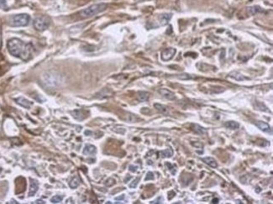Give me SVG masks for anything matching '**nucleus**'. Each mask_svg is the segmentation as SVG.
<instances>
[{
    "label": "nucleus",
    "instance_id": "1",
    "mask_svg": "<svg viewBox=\"0 0 273 204\" xmlns=\"http://www.w3.org/2000/svg\"><path fill=\"white\" fill-rule=\"evenodd\" d=\"M8 50L12 56L27 61L33 52V45L25 43L19 39L13 38L8 42Z\"/></svg>",
    "mask_w": 273,
    "mask_h": 204
},
{
    "label": "nucleus",
    "instance_id": "2",
    "mask_svg": "<svg viewBox=\"0 0 273 204\" xmlns=\"http://www.w3.org/2000/svg\"><path fill=\"white\" fill-rule=\"evenodd\" d=\"M108 8V5L106 4H93L92 6H89L88 8H86L84 9H82V11L79 12V15L81 16L82 19H87L90 17L95 16L97 14H99L100 13L104 12L106 10V8Z\"/></svg>",
    "mask_w": 273,
    "mask_h": 204
},
{
    "label": "nucleus",
    "instance_id": "3",
    "mask_svg": "<svg viewBox=\"0 0 273 204\" xmlns=\"http://www.w3.org/2000/svg\"><path fill=\"white\" fill-rule=\"evenodd\" d=\"M30 21V17L29 14L26 13H20L16 14L12 18V25L13 26H26L29 25Z\"/></svg>",
    "mask_w": 273,
    "mask_h": 204
},
{
    "label": "nucleus",
    "instance_id": "4",
    "mask_svg": "<svg viewBox=\"0 0 273 204\" xmlns=\"http://www.w3.org/2000/svg\"><path fill=\"white\" fill-rule=\"evenodd\" d=\"M50 20L45 16H38L34 20V27L38 31H44L48 28Z\"/></svg>",
    "mask_w": 273,
    "mask_h": 204
},
{
    "label": "nucleus",
    "instance_id": "5",
    "mask_svg": "<svg viewBox=\"0 0 273 204\" xmlns=\"http://www.w3.org/2000/svg\"><path fill=\"white\" fill-rule=\"evenodd\" d=\"M177 50L174 48H168L166 49L165 50H163V52L162 53V60L164 62H167L170 61L171 59L173 58V56H175Z\"/></svg>",
    "mask_w": 273,
    "mask_h": 204
},
{
    "label": "nucleus",
    "instance_id": "6",
    "mask_svg": "<svg viewBox=\"0 0 273 204\" xmlns=\"http://www.w3.org/2000/svg\"><path fill=\"white\" fill-rule=\"evenodd\" d=\"M255 124H256V126H257L260 130H262L263 132H266V133H268V134H270V135H272V130L271 126L267 124V123L263 122V121H257Z\"/></svg>",
    "mask_w": 273,
    "mask_h": 204
},
{
    "label": "nucleus",
    "instance_id": "7",
    "mask_svg": "<svg viewBox=\"0 0 273 204\" xmlns=\"http://www.w3.org/2000/svg\"><path fill=\"white\" fill-rule=\"evenodd\" d=\"M160 93L162 94V96L163 98H165L167 100H174L176 96H175V93H172V91L166 89V88H162L160 90Z\"/></svg>",
    "mask_w": 273,
    "mask_h": 204
},
{
    "label": "nucleus",
    "instance_id": "8",
    "mask_svg": "<svg viewBox=\"0 0 273 204\" xmlns=\"http://www.w3.org/2000/svg\"><path fill=\"white\" fill-rule=\"evenodd\" d=\"M15 101H16V103L19 104L20 106H22V107H24L25 108H30L32 105V103L30 102L29 100H27V99H25V98H22V97H20V98H18L15 99Z\"/></svg>",
    "mask_w": 273,
    "mask_h": 204
},
{
    "label": "nucleus",
    "instance_id": "9",
    "mask_svg": "<svg viewBox=\"0 0 273 204\" xmlns=\"http://www.w3.org/2000/svg\"><path fill=\"white\" fill-rule=\"evenodd\" d=\"M172 17V13H163L161 15L160 17V25L162 26H165L169 23V21L171 20Z\"/></svg>",
    "mask_w": 273,
    "mask_h": 204
},
{
    "label": "nucleus",
    "instance_id": "10",
    "mask_svg": "<svg viewBox=\"0 0 273 204\" xmlns=\"http://www.w3.org/2000/svg\"><path fill=\"white\" fill-rule=\"evenodd\" d=\"M38 188H39V185H38L37 181L35 180H30V188L29 191V196L30 197L34 196L38 191Z\"/></svg>",
    "mask_w": 273,
    "mask_h": 204
},
{
    "label": "nucleus",
    "instance_id": "11",
    "mask_svg": "<svg viewBox=\"0 0 273 204\" xmlns=\"http://www.w3.org/2000/svg\"><path fill=\"white\" fill-rule=\"evenodd\" d=\"M192 130H193L196 134H198V135H204V134L207 133L206 129H204V127H202L201 125H199V124H192Z\"/></svg>",
    "mask_w": 273,
    "mask_h": 204
},
{
    "label": "nucleus",
    "instance_id": "12",
    "mask_svg": "<svg viewBox=\"0 0 273 204\" xmlns=\"http://www.w3.org/2000/svg\"><path fill=\"white\" fill-rule=\"evenodd\" d=\"M204 162H205L207 165H208L209 166L213 167V168H217L218 167V163L217 161H215L213 157H204L202 159Z\"/></svg>",
    "mask_w": 273,
    "mask_h": 204
},
{
    "label": "nucleus",
    "instance_id": "13",
    "mask_svg": "<svg viewBox=\"0 0 273 204\" xmlns=\"http://www.w3.org/2000/svg\"><path fill=\"white\" fill-rule=\"evenodd\" d=\"M72 116L76 118V119H77V120H83L86 116H85V114H84V112L81 110V109H79V110H74V111L72 112Z\"/></svg>",
    "mask_w": 273,
    "mask_h": 204
},
{
    "label": "nucleus",
    "instance_id": "14",
    "mask_svg": "<svg viewBox=\"0 0 273 204\" xmlns=\"http://www.w3.org/2000/svg\"><path fill=\"white\" fill-rule=\"evenodd\" d=\"M154 107L160 113H162V114H164V115H168L169 114V109H168L167 107H166L165 105H162V104H160V103H155Z\"/></svg>",
    "mask_w": 273,
    "mask_h": 204
},
{
    "label": "nucleus",
    "instance_id": "15",
    "mask_svg": "<svg viewBox=\"0 0 273 204\" xmlns=\"http://www.w3.org/2000/svg\"><path fill=\"white\" fill-rule=\"evenodd\" d=\"M96 153V147L92 144H87L83 149L84 155H94Z\"/></svg>",
    "mask_w": 273,
    "mask_h": 204
},
{
    "label": "nucleus",
    "instance_id": "16",
    "mask_svg": "<svg viewBox=\"0 0 273 204\" xmlns=\"http://www.w3.org/2000/svg\"><path fill=\"white\" fill-rule=\"evenodd\" d=\"M225 127L226 128H228V129H230V130H238L239 128H240V124L238 123V122H235V121H227L225 124Z\"/></svg>",
    "mask_w": 273,
    "mask_h": 204
},
{
    "label": "nucleus",
    "instance_id": "17",
    "mask_svg": "<svg viewBox=\"0 0 273 204\" xmlns=\"http://www.w3.org/2000/svg\"><path fill=\"white\" fill-rule=\"evenodd\" d=\"M160 155H161L162 158H170L173 155V150L171 148L166 149L160 152Z\"/></svg>",
    "mask_w": 273,
    "mask_h": 204
},
{
    "label": "nucleus",
    "instance_id": "18",
    "mask_svg": "<svg viewBox=\"0 0 273 204\" xmlns=\"http://www.w3.org/2000/svg\"><path fill=\"white\" fill-rule=\"evenodd\" d=\"M230 76L233 77L234 79H235V80L237 81H243L247 79L245 76H244L240 74V73H239V72H235L230 73Z\"/></svg>",
    "mask_w": 273,
    "mask_h": 204
},
{
    "label": "nucleus",
    "instance_id": "19",
    "mask_svg": "<svg viewBox=\"0 0 273 204\" xmlns=\"http://www.w3.org/2000/svg\"><path fill=\"white\" fill-rule=\"evenodd\" d=\"M138 98L140 102H145L149 98V93L145 92H140L138 95Z\"/></svg>",
    "mask_w": 273,
    "mask_h": 204
},
{
    "label": "nucleus",
    "instance_id": "20",
    "mask_svg": "<svg viewBox=\"0 0 273 204\" xmlns=\"http://www.w3.org/2000/svg\"><path fill=\"white\" fill-rule=\"evenodd\" d=\"M249 11L250 13H251V14H257L258 13H261L263 10H262V8H260L259 6H252V7H250V8H249Z\"/></svg>",
    "mask_w": 273,
    "mask_h": 204
},
{
    "label": "nucleus",
    "instance_id": "21",
    "mask_svg": "<svg viewBox=\"0 0 273 204\" xmlns=\"http://www.w3.org/2000/svg\"><path fill=\"white\" fill-rule=\"evenodd\" d=\"M166 166H167L168 170L172 175H175L177 172V166H175L173 164L170 163V162H166Z\"/></svg>",
    "mask_w": 273,
    "mask_h": 204
},
{
    "label": "nucleus",
    "instance_id": "22",
    "mask_svg": "<svg viewBox=\"0 0 273 204\" xmlns=\"http://www.w3.org/2000/svg\"><path fill=\"white\" fill-rule=\"evenodd\" d=\"M256 109L258 110H261V111H265V112H269V109L267 108V107L265 104L261 103H256V105H255Z\"/></svg>",
    "mask_w": 273,
    "mask_h": 204
},
{
    "label": "nucleus",
    "instance_id": "23",
    "mask_svg": "<svg viewBox=\"0 0 273 204\" xmlns=\"http://www.w3.org/2000/svg\"><path fill=\"white\" fill-rule=\"evenodd\" d=\"M69 185H70V186L72 188H77L79 186V180H78V178L77 177H74L73 179L70 181Z\"/></svg>",
    "mask_w": 273,
    "mask_h": 204
},
{
    "label": "nucleus",
    "instance_id": "24",
    "mask_svg": "<svg viewBox=\"0 0 273 204\" xmlns=\"http://www.w3.org/2000/svg\"><path fill=\"white\" fill-rule=\"evenodd\" d=\"M62 199H63V198H62V196H54L53 198H51L50 202L53 203H58L62 202Z\"/></svg>",
    "mask_w": 273,
    "mask_h": 204
},
{
    "label": "nucleus",
    "instance_id": "25",
    "mask_svg": "<svg viewBox=\"0 0 273 204\" xmlns=\"http://www.w3.org/2000/svg\"><path fill=\"white\" fill-rule=\"evenodd\" d=\"M139 181H140V177H137V178H135V179L132 181V183L130 185V186L131 188H135V187H136L137 185H138Z\"/></svg>",
    "mask_w": 273,
    "mask_h": 204
},
{
    "label": "nucleus",
    "instance_id": "26",
    "mask_svg": "<svg viewBox=\"0 0 273 204\" xmlns=\"http://www.w3.org/2000/svg\"><path fill=\"white\" fill-rule=\"evenodd\" d=\"M154 179V174L152 172H148L146 174V176H145V181H149V180H153Z\"/></svg>",
    "mask_w": 273,
    "mask_h": 204
},
{
    "label": "nucleus",
    "instance_id": "27",
    "mask_svg": "<svg viewBox=\"0 0 273 204\" xmlns=\"http://www.w3.org/2000/svg\"><path fill=\"white\" fill-rule=\"evenodd\" d=\"M162 202H163V199H162V197H159V198H157L156 200L153 201V202H151L150 203H162Z\"/></svg>",
    "mask_w": 273,
    "mask_h": 204
},
{
    "label": "nucleus",
    "instance_id": "28",
    "mask_svg": "<svg viewBox=\"0 0 273 204\" xmlns=\"http://www.w3.org/2000/svg\"><path fill=\"white\" fill-rule=\"evenodd\" d=\"M182 76H178V78L180 79H189L190 76L188 74H181Z\"/></svg>",
    "mask_w": 273,
    "mask_h": 204
},
{
    "label": "nucleus",
    "instance_id": "29",
    "mask_svg": "<svg viewBox=\"0 0 273 204\" xmlns=\"http://www.w3.org/2000/svg\"><path fill=\"white\" fill-rule=\"evenodd\" d=\"M129 168H130V171H132V172H136L138 166H130Z\"/></svg>",
    "mask_w": 273,
    "mask_h": 204
},
{
    "label": "nucleus",
    "instance_id": "30",
    "mask_svg": "<svg viewBox=\"0 0 273 204\" xmlns=\"http://www.w3.org/2000/svg\"><path fill=\"white\" fill-rule=\"evenodd\" d=\"M0 6L2 8L6 7V0H0Z\"/></svg>",
    "mask_w": 273,
    "mask_h": 204
},
{
    "label": "nucleus",
    "instance_id": "31",
    "mask_svg": "<svg viewBox=\"0 0 273 204\" xmlns=\"http://www.w3.org/2000/svg\"><path fill=\"white\" fill-rule=\"evenodd\" d=\"M45 202L43 201V200H37V201H35V203H45Z\"/></svg>",
    "mask_w": 273,
    "mask_h": 204
},
{
    "label": "nucleus",
    "instance_id": "32",
    "mask_svg": "<svg viewBox=\"0 0 273 204\" xmlns=\"http://www.w3.org/2000/svg\"><path fill=\"white\" fill-rule=\"evenodd\" d=\"M116 200H124V195H122L121 197H118V198H115Z\"/></svg>",
    "mask_w": 273,
    "mask_h": 204
},
{
    "label": "nucleus",
    "instance_id": "33",
    "mask_svg": "<svg viewBox=\"0 0 273 204\" xmlns=\"http://www.w3.org/2000/svg\"><path fill=\"white\" fill-rule=\"evenodd\" d=\"M218 203V199H217V198H214L212 201V203Z\"/></svg>",
    "mask_w": 273,
    "mask_h": 204
},
{
    "label": "nucleus",
    "instance_id": "34",
    "mask_svg": "<svg viewBox=\"0 0 273 204\" xmlns=\"http://www.w3.org/2000/svg\"><path fill=\"white\" fill-rule=\"evenodd\" d=\"M92 134H93V133H92V132H90V131H88V130L85 131V135H92Z\"/></svg>",
    "mask_w": 273,
    "mask_h": 204
}]
</instances>
